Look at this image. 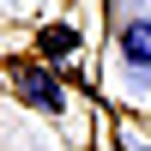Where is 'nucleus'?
<instances>
[{
	"label": "nucleus",
	"instance_id": "7ed1b4c3",
	"mask_svg": "<svg viewBox=\"0 0 151 151\" xmlns=\"http://www.w3.org/2000/svg\"><path fill=\"white\" fill-rule=\"evenodd\" d=\"M36 48H42V55H73V48H79V30H73V24H48V30L36 36Z\"/></svg>",
	"mask_w": 151,
	"mask_h": 151
},
{
	"label": "nucleus",
	"instance_id": "f03ea898",
	"mask_svg": "<svg viewBox=\"0 0 151 151\" xmlns=\"http://www.w3.org/2000/svg\"><path fill=\"white\" fill-rule=\"evenodd\" d=\"M121 60L127 67H151V18H127L121 24Z\"/></svg>",
	"mask_w": 151,
	"mask_h": 151
},
{
	"label": "nucleus",
	"instance_id": "f257e3e1",
	"mask_svg": "<svg viewBox=\"0 0 151 151\" xmlns=\"http://www.w3.org/2000/svg\"><path fill=\"white\" fill-rule=\"evenodd\" d=\"M12 85H18V97L30 109H42V115H67V91H60V79H55V67H18L12 73Z\"/></svg>",
	"mask_w": 151,
	"mask_h": 151
}]
</instances>
